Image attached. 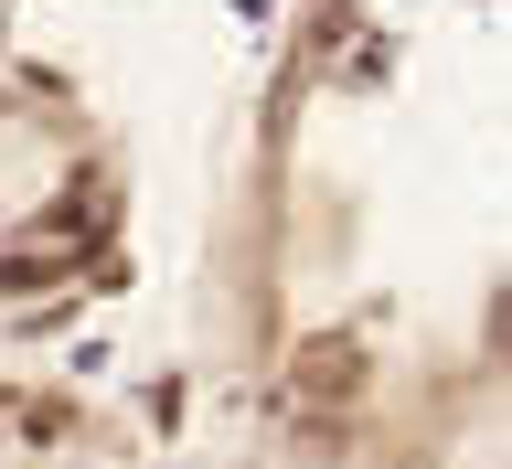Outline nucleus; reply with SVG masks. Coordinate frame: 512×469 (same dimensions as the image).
<instances>
[{"label":"nucleus","mask_w":512,"mask_h":469,"mask_svg":"<svg viewBox=\"0 0 512 469\" xmlns=\"http://www.w3.org/2000/svg\"><path fill=\"white\" fill-rule=\"evenodd\" d=\"M299 384H310V395H342V384H352V352H310V363H299Z\"/></svg>","instance_id":"nucleus-1"}]
</instances>
